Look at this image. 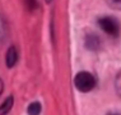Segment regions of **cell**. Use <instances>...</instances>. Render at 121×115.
<instances>
[{"label":"cell","mask_w":121,"mask_h":115,"mask_svg":"<svg viewBox=\"0 0 121 115\" xmlns=\"http://www.w3.org/2000/svg\"><path fill=\"white\" fill-rule=\"evenodd\" d=\"M74 85L80 92H89L96 86V78L89 72L82 71L74 77Z\"/></svg>","instance_id":"1"},{"label":"cell","mask_w":121,"mask_h":115,"mask_svg":"<svg viewBox=\"0 0 121 115\" xmlns=\"http://www.w3.org/2000/svg\"><path fill=\"white\" fill-rule=\"evenodd\" d=\"M98 24H99L101 29L107 33V34L112 35V37H116L119 34V31H120V27H119V23H117L113 18L111 16H103L98 20Z\"/></svg>","instance_id":"2"},{"label":"cell","mask_w":121,"mask_h":115,"mask_svg":"<svg viewBox=\"0 0 121 115\" xmlns=\"http://www.w3.org/2000/svg\"><path fill=\"white\" fill-rule=\"evenodd\" d=\"M18 61V52H17V48L15 47H10L6 51V56H5V63L9 68L14 67L15 63Z\"/></svg>","instance_id":"3"},{"label":"cell","mask_w":121,"mask_h":115,"mask_svg":"<svg viewBox=\"0 0 121 115\" xmlns=\"http://www.w3.org/2000/svg\"><path fill=\"white\" fill-rule=\"evenodd\" d=\"M86 47L91 51H96L99 47V38L94 34H88L86 37Z\"/></svg>","instance_id":"4"},{"label":"cell","mask_w":121,"mask_h":115,"mask_svg":"<svg viewBox=\"0 0 121 115\" xmlns=\"http://www.w3.org/2000/svg\"><path fill=\"white\" fill-rule=\"evenodd\" d=\"M13 103H14V99L13 96H8L3 101L1 104V109H0V115H6L10 111V109L13 107Z\"/></svg>","instance_id":"5"},{"label":"cell","mask_w":121,"mask_h":115,"mask_svg":"<svg viewBox=\"0 0 121 115\" xmlns=\"http://www.w3.org/2000/svg\"><path fill=\"white\" fill-rule=\"evenodd\" d=\"M42 111V106L38 101H33L28 105L27 107V114L28 115H40Z\"/></svg>","instance_id":"6"},{"label":"cell","mask_w":121,"mask_h":115,"mask_svg":"<svg viewBox=\"0 0 121 115\" xmlns=\"http://www.w3.org/2000/svg\"><path fill=\"white\" fill-rule=\"evenodd\" d=\"M115 90H116V94L121 97V70L115 78Z\"/></svg>","instance_id":"7"},{"label":"cell","mask_w":121,"mask_h":115,"mask_svg":"<svg viewBox=\"0 0 121 115\" xmlns=\"http://www.w3.org/2000/svg\"><path fill=\"white\" fill-rule=\"evenodd\" d=\"M107 4H108L111 8L121 10V0H107Z\"/></svg>","instance_id":"8"},{"label":"cell","mask_w":121,"mask_h":115,"mask_svg":"<svg viewBox=\"0 0 121 115\" xmlns=\"http://www.w3.org/2000/svg\"><path fill=\"white\" fill-rule=\"evenodd\" d=\"M26 3V6L29 9V10H33L36 8V0H24Z\"/></svg>","instance_id":"9"},{"label":"cell","mask_w":121,"mask_h":115,"mask_svg":"<svg viewBox=\"0 0 121 115\" xmlns=\"http://www.w3.org/2000/svg\"><path fill=\"white\" fill-rule=\"evenodd\" d=\"M46 3H51V0H46Z\"/></svg>","instance_id":"10"},{"label":"cell","mask_w":121,"mask_h":115,"mask_svg":"<svg viewBox=\"0 0 121 115\" xmlns=\"http://www.w3.org/2000/svg\"><path fill=\"white\" fill-rule=\"evenodd\" d=\"M110 115H119V114H110Z\"/></svg>","instance_id":"11"}]
</instances>
